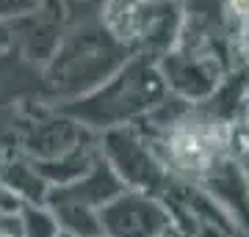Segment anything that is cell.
Returning <instances> with one entry per match:
<instances>
[{
  "mask_svg": "<svg viewBox=\"0 0 249 237\" xmlns=\"http://www.w3.org/2000/svg\"><path fill=\"white\" fill-rule=\"evenodd\" d=\"M163 83L169 94L186 99L191 105H202L213 97L224 78L232 72L230 63H224L219 55L196 53L186 47H175L158 58Z\"/></svg>",
  "mask_w": 249,
  "mask_h": 237,
  "instance_id": "obj_5",
  "label": "cell"
},
{
  "mask_svg": "<svg viewBox=\"0 0 249 237\" xmlns=\"http://www.w3.org/2000/svg\"><path fill=\"white\" fill-rule=\"evenodd\" d=\"M39 3L42 0H0V19L3 22H14V19L31 14Z\"/></svg>",
  "mask_w": 249,
  "mask_h": 237,
  "instance_id": "obj_14",
  "label": "cell"
},
{
  "mask_svg": "<svg viewBox=\"0 0 249 237\" xmlns=\"http://www.w3.org/2000/svg\"><path fill=\"white\" fill-rule=\"evenodd\" d=\"M103 237H158L175 223V212L163 196L124 188L100 207Z\"/></svg>",
  "mask_w": 249,
  "mask_h": 237,
  "instance_id": "obj_7",
  "label": "cell"
},
{
  "mask_svg": "<svg viewBox=\"0 0 249 237\" xmlns=\"http://www.w3.org/2000/svg\"><path fill=\"white\" fill-rule=\"evenodd\" d=\"M58 237H67V235H58Z\"/></svg>",
  "mask_w": 249,
  "mask_h": 237,
  "instance_id": "obj_19",
  "label": "cell"
},
{
  "mask_svg": "<svg viewBox=\"0 0 249 237\" xmlns=\"http://www.w3.org/2000/svg\"><path fill=\"white\" fill-rule=\"evenodd\" d=\"M9 25H11V36H14L11 50H17L22 61H28L34 69L42 72V66L58 50L72 19L61 0H42L31 14L14 19Z\"/></svg>",
  "mask_w": 249,
  "mask_h": 237,
  "instance_id": "obj_8",
  "label": "cell"
},
{
  "mask_svg": "<svg viewBox=\"0 0 249 237\" xmlns=\"http://www.w3.org/2000/svg\"><path fill=\"white\" fill-rule=\"evenodd\" d=\"M11 42H14V36H11V25L0 19V53L11 50Z\"/></svg>",
  "mask_w": 249,
  "mask_h": 237,
  "instance_id": "obj_16",
  "label": "cell"
},
{
  "mask_svg": "<svg viewBox=\"0 0 249 237\" xmlns=\"http://www.w3.org/2000/svg\"><path fill=\"white\" fill-rule=\"evenodd\" d=\"M175 3H183V0H175Z\"/></svg>",
  "mask_w": 249,
  "mask_h": 237,
  "instance_id": "obj_18",
  "label": "cell"
},
{
  "mask_svg": "<svg viewBox=\"0 0 249 237\" xmlns=\"http://www.w3.org/2000/svg\"><path fill=\"white\" fill-rule=\"evenodd\" d=\"M61 229L55 223L47 204H22V237H58Z\"/></svg>",
  "mask_w": 249,
  "mask_h": 237,
  "instance_id": "obj_13",
  "label": "cell"
},
{
  "mask_svg": "<svg viewBox=\"0 0 249 237\" xmlns=\"http://www.w3.org/2000/svg\"><path fill=\"white\" fill-rule=\"evenodd\" d=\"M47 207L53 212L55 223L67 237H103V221L100 210L70 199H47Z\"/></svg>",
  "mask_w": 249,
  "mask_h": 237,
  "instance_id": "obj_12",
  "label": "cell"
},
{
  "mask_svg": "<svg viewBox=\"0 0 249 237\" xmlns=\"http://www.w3.org/2000/svg\"><path fill=\"white\" fill-rule=\"evenodd\" d=\"M169 88L163 83L158 58L130 55L119 69L100 83L94 91L55 105L61 113L75 119L91 132H106L114 127L139 124L163 102Z\"/></svg>",
  "mask_w": 249,
  "mask_h": 237,
  "instance_id": "obj_2",
  "label": "cell"
},
{
  "mask_svg": "<svg viewBox=\"0 0 249 237\" xmlns=\"http://www.w3.org/2000/svg\"><path fill=\"white\" fill-rule=\"evenodd\" d=\"M130 55L100 17L78 19L67 28L58 50L39 72L42 94L53 105L83 97L106 83Z\"/></svg>",
  "mask_w": 249,
  "mask_h": 237,
  "instance_id": "obj_1",
  "label": "cell"
},
{
  "mask_svg": "<svg viewBox=\"0 0 249 237\" xmlns=\"http://www.w3.org/2000/svg\"><path fill=\"white\" fill-rule=\"evenodd\" d=\"M0 185L22 204H45L50 193V185L36 171V163L14 146L0 152Z\"/></svg>",
  "mask_w": 249,
  "mask_h": 237,
  "instance_id": "obj_10",
  "label": "cell"
},
{
  "mask_svg": "<svg viewBox=\"0 0 249 237\" xmlns=\"http://www.w3.org/2000/svg\"><path fill=\"white\" fill-rule=\"evenodd\" d=\"M89 138H97V132L86 130L83 124H78L55 105H50L31 111L17 124L14 149H19L31 160H53Z\"/></svg>",
  "mask_w": 249,
  "mask_h": 237,
  "instance_id": "obj_6",
  "label": "cell"
},
{
  "mask_svg": "<svg viewBox=\"0 0 249 237\" xmlns=\"http://www.w3.org/2000/svg\"><path fill=\"white\" fill-rule=\"evenodd\" d=\"M0 237H9V235H3V232H0Z\"/></svg>",
  "mask_w": 249,
  "mask_h": 237,
  "instance_id": "obj_17",
  "label": "cell"
},
{
  "mask_svg": "<svg viewBox=\"0 0 249 237\" xmlns=\"http://www.w3.org/2000/svg\"><path fill=\"white\" fill-rule=\"evenodd\" d=\"M127 185L119 179L114 168L108 166V160L100 155V160L86 171V174L75 179L70 185H61V188H50L47 199H70V202H80V204H89V207H106L111 199L122 193Z\"/></svg>",
  "mask_w": 249,
  "mask_h": 237,
  "instance_id": "obj_9",
  "label": "cell"
},
{
  "mask_svg": "<svg viewBox=\"0 0 249 237\" xmlns=\"http://www.w3.org/2000/svg\"><path fill=\"white\" fill-rule=\"evenodd\" d=\"M100 155L103 152H100V135H97V138H89L78 143V146H72L70 152H64L53 160H34V163H36V171L42 174V179L50 188H61V185L80 179L100 160Z\"/></svg>",
  "mask_w": 249,
  "mask_h": 237,
  "instance_id": "obj_11",
  "label": "cell"
},
{
  "mask_svg": "<svg viewBox=\"0 0 249 237\" xmlns=\"http://www.w3.org/2000/svg\"><path fill=\"white\" fill-rule=\"evenodd\" d=\"M100 19L133 55L160 58L183 31V3L175 0H103Z\"/></svg>",
  "mask_w": 249,
  "mask_h": 237,
  "instance_id": "obj_3",
  "label": "cell"
},
{
  "mask_svg": "<svg viewBox=\"0 0 249 237\" xmlns=\"http://www.w3.org/2000/svg\"><path fill=\"white\" fill-rule=\"evenodd\" d=\"M232 44H235V55H238L241 63L249 66V19L244 25L235 28V36H232Z\"/></svg>",
  "mask_w": 249,
  "mask_h": 237,
  "instance_id": "obj_15",
  "label": "cell"
},
{
  "mask_svg": "<svg viewBox=\"0 0 249 237\" xmlns=\"http://www.w3.org/2000/svg\"><path fill=\"white\" fill-rule=\"evenodd\" d=\"M100 152L127 188L163 196L172 174L136 124L100 132Z\"/></svg>",
  "mask_w": 249,
  "mask_h": 237,
  "instance_id": "obj_4",
  "label": "cell"
}]
</instances>
